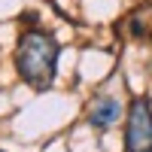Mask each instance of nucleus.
<instances>
[{"instance_id": "f257e3e1", "label": "nucleus", "mask_w": 152, "mask_h": 152, "mask_svg": "<svg viewBox=\"0 0 152 152\" xmlns=\"http://www.w3.org/2000/svg\"><path fill=\"white\" fill-rule=\"evenodd\" d=\"M58 52H61V46L52 34H46L40 28H28L18 37V46H15L18 76L37 91L52 88L55 73H58Z\"/></svg>"}, {"instance_id": "20e7f679", "label": "nucleus", "mask_w": 152, "mask_h": 152, "mask_svg": "<svg viewBox=\"0 0 152 152\" xmlns=\"http://www.w3.org/2000/svg\"><path fill=\"white\" fill-rule=\"evenodd\" d=\"M131 34L140 40H152V6H143L131 15Z\"/></svg>"}, {"instance_id": "f03ea898", "label": "nucleus", "mask_w": 152, "mask_h": 152, "mask_svg": "<svg viewBox=\"0 0 152 152\" xmlns=\"http://www.w3.org/2000/svg\"><path fill=\"white\" fill-rule=\"evenodd\" d=\"M125 152H152V107L149 97L137 94L125 122Z\"/></svg>"}, {"instance_id": "7ed1b4c3", "label": "nucleus", "mask_w": 152, "mask_h": 152, "mask_svg": "<svg viewBox=\"0 0 152 152\" xmlns=\"http://www.w3.org/2000/svg\"><path fill=\"white\" fill-rule=\"evenodd\" d=\"M88 125L91 128H97V131H107L110 125H116L119 119H122V104L113 94H100V97H94V104L88 107Z\"/></svg>"}]
</instances>
